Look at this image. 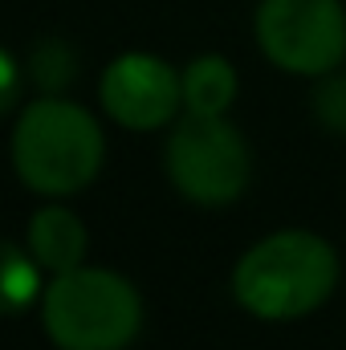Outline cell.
Segmentation results:
<instances>
[{"instance_id":"obj_1","label":"cell","mask_w":346,"mask_h":350,"mask_svg":"<svg viewBox=\"0 0 346 350\" xmlns=\"http://www.w3.org/2000/svg\"><path fill=\"white\" fill-rule=\"evenodd\" d=\"M338 285V257L334 249L306 232L285 228L257 241L232 273L237 301L265 322H289L314 314Z\"/></svg>"},{"instance_id":"obj_2","label":"cell","mask_w":346,"mask_h":350,"mask_svg":"<svg viewBox=\"0 0 346 350\" xmlns=\"http://www.w3.org/2000/svg\"><path fill=\"white\" fill-rule=\"evenodd\" d=\"M102 131L82 106L53 98L33 102L12 131V167L41 196H74L102 167Z\"/></svg>"},{"instance_id":"obj_3","label":"cell","mask_w":346,"mask_h":350,"mask_svg":"<svg viewBox=\"0 0 346 350\" xmlns=\"http://www.w3.org/2000/svg\"><path fill=\"white\" fill-rule=\"evenodd\" d=\"M41 322L62 350H122L143 326V301L127 277L78 265L45 289Z\"/></svg>"},{"instance_id":"obj_4","label":"cell","mask_w":346,"mask_h":350,"mask_svg":"<svg viewBox=\"0 0 346 350\" xmlns=\"http://www.w3.org/2000/svg\"><path fill=\"white\" fill-rule=\"evenodd\" d=\"M163 163L175 191L204 208L232 204L253 175L245 135L232 122H224V114H196V110H187L175 122Z\"/></svg>"},{"instance_id":"obj_5","label":"cell","mask_w":346,"mask_h":350,"mask_svg":"<svg viewBox=\"0 0 346 350\" xmlns=\"http://www.w3.org/2000/svg\"><path fill=\"white\" fill-rule=\"evenodd\" d=\"M261 53L306 78L338 70L346 57V12L338 0H261L257 8Z\"/></svg>"},{"instance_id":"obj_6","label":"cell","mask_w":346,"mask_h":350,"mask_svg":"<svg viewBox=\"0 0 346 350\" xmlns=\"http://www.w3.org/2000/svg\"><path fill=\"white\" fill-rule=\"evenodd\" d=\"M102 106L127 131H155L172 122L183 102V78L151 53H122L102 74Z\"/></svg>"},{"instance_id":"obj_7","label":"cell","mask_w":346,"mask_h":350,"mask_svg":"<svg viewBox=\"0 0 346 350\" xmlns=\"http://www.w3.org/2000/svg\"><path fill=\"white\" fill-rule=\"evenodd\" d=\"M86 245H90L86 224L70 208H41L29 220V253L49 273L78 269L82 257H86Z\"/></svg>"},{"instance_id":"obj_8","label":"cell","mask_w":346,"mask_h":350,"mask_svg":"<svg viewBox=\"0 0 346 350\" xmlns=\"http://www.w3.org/2000/svg\"><path fill=\"white\" fill-rule=\"evenodd\" d=\"M237 98V70L224 57H196L183 70V102L196 114H224Z\"/></svg>"},{"instance_id":"obj_9","label":"cell","mask_w":346,"mask_h":350,"mask_svg":"<svg viewBox=\"0 0 346 350\" xmlns=\"http://www.w3.org/2000/svg\"><path fill=\"white\" fill-rule=\"evenodd\" d=\"M37 297H41L37 257L0 237V314H25Z\"/></svg>"},{"instance_id":"obj_10","label":"cell","mask_w":346,"mask_h":350,"mask_svg":"<svg viewBox=\"0 0 346 350\" xmlns=\"http://www.w3.org/2000/svg\"><path fill=\"white\" fill-rule=\"evenodd\" d=\"M74 74H78V53L66 41L45 37V41L33 45V53H29V78L45 94H62L74 82Z\"/></svg>"},{"instance_id":"obj_11","label":"cell","mask_w":346,"mask_h":350,"mask_svg":"<svg viewBox=\"0 0 346 350\" xmlns=\"http://www.w3.org/2000/svg\"><path fill=\"white\" fill-rule=\"evenodd\" d=\"M314 110L326 131H346V74H322L314 90Z\"/></svg>"},{"instance_id":"obj_12","label":"cell","mask_w":346,"mask_h":350,"mask_svg":"<svg viewBox=\"0 0 346 350\" xmlns=\"http://www.w3.org/2000/svg\"><path fill=\"white\" fill-rule=\"evenodd\" d=\"M21 102V66L8 49H0V118Z\"/></svg>"}]
</instances>
